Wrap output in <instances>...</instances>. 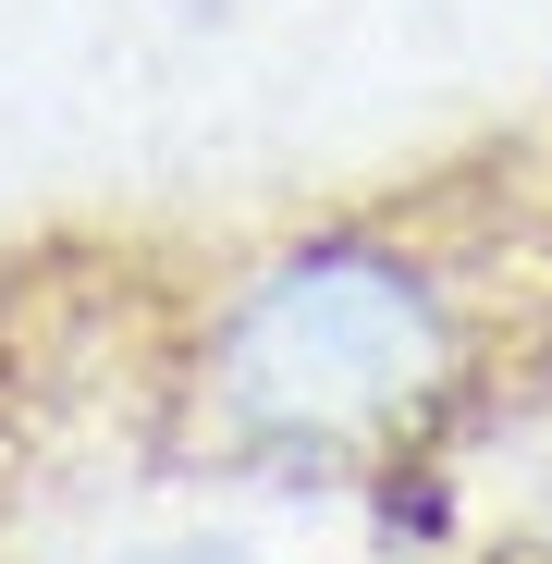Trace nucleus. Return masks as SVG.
<instances>
[{
	"label": "nucleus",
	"instance_id": "1",
	"mask_svg": "<svg viewBox=\"0 0 552 564\" xmlns=\"http://www.w3.org/2000/svg\"><path fill=\"white\" fill-rule=\"evenodd\" d=\"M491 332V270L442 221L332 209L209 270L160 393L246 479H368L479 393Z\"/></svg>",
	"mask_w": 552,
	"mask_h": 564
},
{
	"label": "nucleus",
	"instance_id": "2",
	"mask_svg": "<svg viewBox=\"0 0 552 564\" xmlns=\"http://www.w3.org/2000/svg\"><path fill=\"white\" fill-rule=\"evenodd\" d=\"M136 564H246V552H221V540H184V552H136Z\"/></svg>",
	"mask_w": 552,
	"mask_h": 564
}]
</instances>
